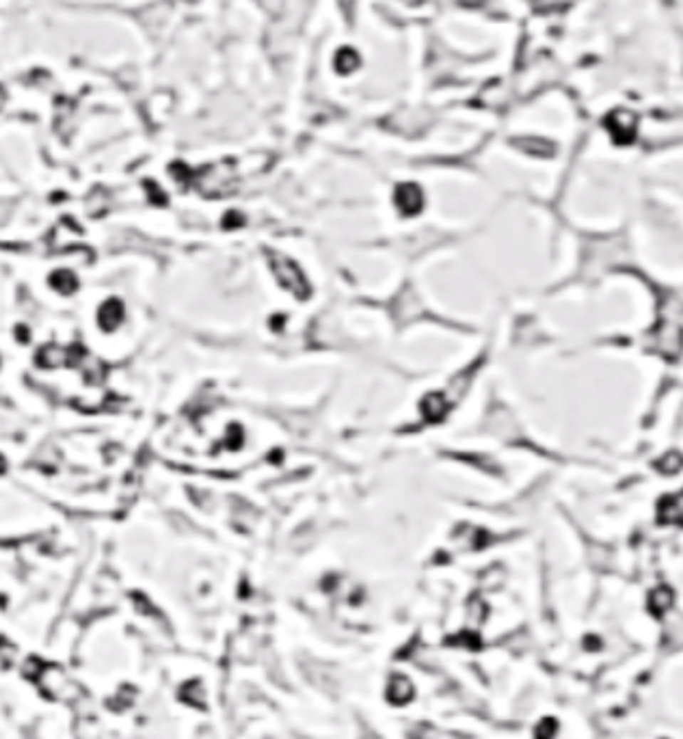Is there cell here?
Instances as JSON below:
<instances>
[{
	"instance_id": "obj_11",
	"label": "cell",
	"mask_w": 683,
	"mask_h": 739,
	"mask_svg": "<svg viewBox=\"0 0 683 739\" xmlns=\"http://www.w3.org/2000/svg\"><path fill=\"white\" fill-rule=\"evenodd\" d=\"M41 668H43V661H39L37 657H28V659L22 664V672H24V676H31L33 681L37 679V674L41 672Z\"/></svg>"
},
{
	"instance_id": "obj_7",
	"label": "cell",
	"mask_w": 683,
	"mask_h": 739,
	"mask_svg": "<svg viewBox=\"0 0 683 739\" xmlns=\"http://www.w3.org/2000/svg\"><path fill=\"white\" fill-rule=\"evenodd\" d=\"M422 411L428 419H442L444 413L448 411V402L439 396V394H432L424 400L422 404Z\"/></svg>"
},
{
	"instance_id": "obj_3",
	"label": "cell",
	"mask_w": 683,
	"mask_h": 739,
	"mask_svg": "<svg viewBox=\"0 0 683 739\" xmlns=\"http://www.w3.org/2000/svg\"><path fill=\"white\" fill-rule=\"evenodd\" d=\"M605 126H608L614 143H618V145L632 143L636 137V117L630 110H614L612 115H608Z\"/></svg>"
},
{
	"instance_id": "obj_4",
	"label": "cell",
	"mask_w": 683,
	"mask_h": 739,
	"mask_svg": "<svg viewBox=\"0 0 683 739\" xmlns=\"http://www.w3.org/2000/svg\"><path fill=\"white\" fill-rule=\"evenodd\" d=\"M121 318H123V307L115 298L106 300L98 312V323L104 331H113L121 323Z\"/></svg>"
},
{
	"instance_id": "obj_1",
	"label": "cell",
	"mask_w": 683,
	"mask_h": 739,
	"mask_svg": "<svg viewBox=\"0 0 683 739\" xmlns=\"http://www.w3.org/2000/svg\"><path fill=\"white\" fill-rule=\"evenodd\" d=\"M35 683L39 686V690L54 703H63V705H76L85 692L80 688V683L74 679V676L56 664H50L41 668V672L37 674Z\"/></svg>"
},
{
	"instance_id": "obj_5",
	"label": "cell",
	"mask_w": 683,
	"mask_h": 739,
	"mask_svg": "<svg viewBox=\"0 0 683 739\" xmlns=\"http://www.w3.org/2000/svg\"><path fill=\"white\" fill-rule=\"evenodd\" d=\"M396 201L405 214H415L422 208V193L417 187H413V184H405V187H400L396 193Z\"/></svg>"
},
{
	"instance_id": "obj_2",
	"label": "cell",
	"mask_w": 683,
	"mask_h": 739,
	"mask_svg": "<svg viewBox=\"0 0 683 739\" xmlns=\"http://www.w3.org/2000/svg\"><path fill=\"white\" fill-rule=\"evenodd\" d=\"M268 258H271V266H273V273L279 279V283L286 290H290L294 296L305 298L309 294V283L305 281V277L298 271V266L294 262H290L286 256H279V253H268Z\"/></svg>"
},
{
	"instance_id": "obj_12",
	"label": "cell",
	"mask_w": 683,
	"mask_h": 739,
	"mask_svg": "<svg viewBox=\"0 0 683 739\" xmlns=\"http://www.w3.org/2000/svg\"><path fill=\"white\" fill-rule=\"evenodd\" d=\"M411 3H415V0H411Z\"/></svg>"
},
{
	"instance_id": "obj_6",
	"label": "cell",
	"mask_w": 683,
	"mask_h": 739,
	"mask_svg": "<svg viewBox=\"0 0 683 739\" xmlns=\"http://www.w3.org/2000/svg\"><path fill=\"white\" fill-rule=\"evenodd\" d=\"M659 519L664 523H681V496H670L659 504Z\"/></svg>"
},
{
	"instance_id": "obj_9",
	"label": "cell",
	"mask_w": 683,
	"mask_h": 739,
	"mask_svg": "<svg viewBox=\"0 0 683 739\" xmlns=\"http://www.w3.org/2000/svg\"><path fill=\"white\" fill-rule=\"evenodd\" d=\"M14 664H18V649L9 640H0V666L9 668Z\"/></svg>"
},
{
	"instance_id": "obj_10",
	"label": "cell",
	"mask_w": 683,
	"mask_h": 739,
	"mask_svg": "<svg viewBox=\"0 0 683 739\" xmlns=\"http://www.w3.org/2000/svg\"><path fill=\"white\" fill-rule=\"evenodd\" d=\"M52 285H54L56 290H61V292H72V290H76V279H74L72 273L61 271V273H56V275L52 277Z\"/></svg>"
},
{
	"instance_id": "obj_8",
	"label": "cell",
	"mask_w": 683,
	"mask_h": 739,
	"mask_svg": "<svg viewBox=\"0 0 683 739\" xmlns=\"http://www.w3.org/2000/svg\"><path fill=\"white\" fill-rule=\"evenodd\" d=\"M182 698L193 705V707H202L206 703V688L199 683V681H191L184 686V692H182Z\"/></svg>"
}]
</instances>
